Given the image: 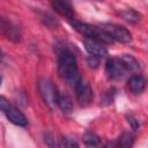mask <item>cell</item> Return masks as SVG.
Here are the masks:
<instances>
[{"instance_id":"obj_1","label":"cell","mask_w":148,"mask_h":148,"mask_svg":"<svg viewBox=\"0 0 148 148\" xmlns=\"http://www.w3.org/2000/svg\"><path fill=\"white\" fill-rule=\"evenodd\" d=\"M58 73L60 77L69 84L72 88H75L80 81V73H79V67L76 62V58L74 54L68 51V50H62L59 52L58 56Z\"/></svg>"},{"instance_id":"obj_2","label":"cell","mask_w":148,"mask_h":148,"mask_svg":"<svg viewBox=\"0 0 148 148\" xmlns=\"http://www.w3.org/2000/svg\"><path fill=\"white\" fill-rule=\"evenodd\" d=\"M71 25L73 27L74 30H76L79 34H81L82 36H84L86 38H89V39H94V40H97L99 43H106V44H110L112 43L113 40L108 36V34L102 30L101 28L96 27V25H91V24H88V23H83V22H80L77 20H71L69 21Z\"/></svg>"},{"instance_id":"obj_3","label":"cell","mask_w":148,"mask_h":148,"mask_svg":"<svg viewBox=\"0 0 148 148\" xmlns=\"http://www.w3.org/2000/svg\"><path fill=\"white\" fill-rule=\"evenodd\" d=\"M38 90L39 94L44 101V103L53 109L56 108V105H58V97H59V92L57 87L53 84V82L46 77H43L38 81Z\"/></svg>"},{"instance_id":"obj_4","label":"cell","mask_w":148,"mask_h":148,"mask_svg":"<svg viewBox=\"0 0 148 148\" xmlns=\"http://www.w3.org/2000/svg\"><path fill=\"white\" fill-rule=\"evenodd\" d=\"M0 106H1V110H2L3 114L7 117V119L12 124L21 126V127L28 126V119L25 118V116L17 108L12 105L3 96L0 97Z\"/></svg>"},{"instance_id":"obj_5","label":"cell","mask_w":148,"mask_h":148,"mask_svg":"<svg viewBox=\"0 0 148 148\" xmlns=\"http://www.w3.org/2000/svg\"><path fill=\"white\" fill-rule=\"evenodd\" d=\"M99 28L104 30L112 40H117L120 43H130L132 40L131 32L123 25L116 23H102Z\"/></svg>"},{"instance_id":"obj_6","label":"cell","mask_w":148,"mask_h":148,"mask_svg":"<svg viewBox=\"0 0 148 148\" xmlns=\"http://www.w3.org/2000/svg\"><path fill=\"white\" fill-rule=\"evenodd\" d=\"M105 73H106L109 79L117 81V80L124 79L126 76V74L130 73V72L127 71L126 66L121 61L120 57H114V58H110V59L106 60Z\"/></svg>"},{"instance_id":"obj_7","label":"cell","mask_w":148,"mask_h":148,"mask_svg":"<svg viewBox=\"0 0 148 148\" xmlns=\"http://www.w3.org/2000/svg\"><path fill=\"white\" fill-rule=\"evenodd\" d=\"M75 94H76V99L81 106H87L92 102V90L91 87L88 82L86 81H80V83L74 88Z\"/></svg>"},{"instance_id":"obj_8","label":"cell","mask_w":148,"mask_h":148,"mask_svg":"<svg viewBox=\"0 0 148 148\" xmlns=\"http://www.w3.org/2000/svg\"><path fill=\"white\" fill-rule=\"evenodd\" d=\"M83 44H84V47H86L87 52L92 57H96V58L99 59V58H104L108 54V50L105 49V46L102 43L97 42V40L84 38Z\"/></svg>"},{"instance_id":"obj_9","label":"cell","mask_w":148,"mask_h":148,"mask_svg":"<svg viewBox=\"0 0 148 148\" xmlns=\"http://www.w3.org/2000/svg\"><path fill=\"white\" fill-rule=\"evenodd\" d=\"M1 29H2V32L3 35L13 40V42H20L21 39V32H20V29L16 24H14L13 22L6 20L5 17L1 20Z\"/></svg>"},{"instance_id":"obj_10","label":"cell","mask_w":148,"mask_h":148,"mask_svg":"<svg viewBox=\"0 0 148 148\" xmlns=\"http://www.w3.org/2000/svg\"><path fill=\"white\" fill-rule=\"evenodd\" d=\"M146 86H147V81L146 79L142 76V75H132L128 81H127V88L128 90L134 94V95H139L141 94L145 89H146Z\"/></svg>"},{"instance_id":"obj_11","label":"cell","mask_w":148,"mask_h":148,"mask_svg":"<svg viewBox=\"0 0 148 148\" xmlns=\"http://www.w3.org/2000/svg\"><path fill=\"white\" fill-rule=\"evenodd\" d=\"M53 9L60 14L61 16H65V17H68V18H72L73 17V7L71 6V3L66 2V1H53L51 2Z\"/></svg>"},{"instance_id":"obj_12","label":"cell","mask_w":148,"mask_h":148,"mask_svg":"<svg viewBox=\"0 0 148 148\" xmlns=\"http://www.w3.org/2000/svg\"><path fill=\"white\" fill-rule=\"evenodd\" d=\"M58 106L65 114H71L73 112V101L66 94H59L58 97Z\"/></svg>"},{"instance_id":"obj_13","label":"cell","mask_w":148,"mask_h":148,"mask_svg":"<svg viewBox=\"0 0 148 148\" xmlns=\"http://www.w3.org/2000/svg\"><path fill=\"white\" fill-rule=\"evenodd\" d=\"M121 61L124 62V65L126 66L127 71L130 73H136L139 69H140V65L139 62L132 57V56H128V54H124L120 57Z\"/></svg>"},{"instance_id":"obj_14","label":"cell","mask_w":148,"mask_h":148,"mask_svg":"<svg viewBox=\"0 0 148 148\" xmlns=\"http://www.w3.org/2000/svg\"><path fill=\"white\" fill-rule=\"evenodd\" d=\"M118 148H132L134 145V135L131 132H124L118 139Z\"/></svg>"},{"instance_id":"obj_15","label":"cell","mask_w":148,"mask_h":148,"mask_svg":"<svg viewBox=\"0 0 148 148\" xmlns=\"http://www.w3.org/2000/svg\"><path fill=\"white\" fill-rule=\"evenodd\" d=\"M83 142L88 148H98L101 145V139L92 132H87L83 135Z\"/></svg>"},{"instance_id":"obj_16","label":"cell","mask_w":148,"mask_h":148,"mask_svg":"<svg viewBox=\"0 0 148 148\" xmlns=\"http://www.w3.org/2000/svg\"><path fill=\"white\" fill-rule=\"evenodd\" d=\"M120 15L123 16V18L125 21H127L130 23H135L140 20V14L138 12H135L134 9H132V8H127L125 10H123L120 13Z\"/></svg>"},{"instance_id":"obj_17","label":"cell","mask_w":148,"mask_h":148,"mask_svg":"<svg viewBox=\"0 0 148 148\" xmlns=\"http://www.w3.org/2000/svg\"><path fill=\"white\" fill-rule=\"evenodd\" d=\"M44 141H45V145L49 147V148H61V146L59 145V142L54 139V136L50 133H45L44 134Z\"/></svg>"},{"instance_id":"obj_18","label":"cell","mask_w":148,"mask_h":148,"mask_svg":"<svg viewBox=\"0 0 148 148\" xmlns=\"http://www.w3.org/2000/svg\"><path fill=\"white\" fill-rule=\"evenodd\" d=\"M62 145L65 146V148H79V145L75 140L71 139V138H64L62 139Z\"/></svg>"},{"instance_id":"obj_19","label":"cell","mask_w":148,"mask_h":148,"mask_svg":"<svg viewBox=\"0 0 148 148\" xmlns=\"http://www.w3.org/2000/svg\"><path fill=\"white\" fill-rule=\"evenodd\" d=\"M88 64H89L90 67H97V65H98V58L90 56L88 58Z\"/></svg>"},{"instance_id":"obj_20","label":"cell","mask_w":148,"mask_h":148,"mask_svg":"<svg viewBox=\"0 0 148 148\" xmlns=\"http://www.w3.org/2000/svg\"><path fill=\"white\" fill-rule=\"evenodd\" d=\"M104 148H118V145L116 142H108L104 146Z\"/></svg>"}]
</instances>
